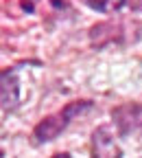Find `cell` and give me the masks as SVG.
Here are the masks:
<instances>
[{"label":"cell","mask_w":142,"mask_h":158,"mask_svg":"<svg viewBox=\"0 0 142 158\" xmlns=\"http://www.w3.org/2000/svg\"><path fill=\"white\" fill-rule=\"evenodd\" d=\"M92 108H94V101H90V99H77V101H68L59 112L44 116L42 121L33 127V143H35V145L50 143L53 138H57L79 114H83V112H88V110H92Z\"/></svg>","instance_id":"obj_1"},{"label":"cell","mask_w":142,"mask_h":158,"mask_svg":"<svg viewBox=\"0 0 142 158\" xmlns=\"http://www.w3.org/2000/svg\"><path fill=\"white\" fill-rule=\"evenodd\" d=\"M112 123L120 136H142V103H120L112 110Z\"/></svg>","instance_id":"obj_2"},{"label":"cell","mask_w":142,"mask_h":158,"mask_svg":"<svg viewBox=\"0 0 142 158\" xmlns=\"http://www.w3.org/2000/svg\"><path fill=\"white\" fill-rule=\"evenodd\" d=\"M20 103V79L15 68H7L0 73V108L5 112H13Z\"/></svg>","instance_id":"obj_3"},{"label":"cell","mask_w":142,"mask_h":158,"mask_svg":"<svg viewBox=\"0 0 142 158\" xmlns=\"http://www.w3.org/2000/svg\"><path fill=\"white\" fill-rule=\"evenodd\" d=\"M123 40V24L118 22H98L90 29V42L96 48H105L107 44H116Z\"/></svg>","instance_id":"obj_4"},{"label":"cell","mask_w":142,"mask_h":158,"mask_svg":"<svg viewBox=\"0 0 142 158\" xmlns=\"http://www.w3.org/2000/svg\"><path fill=\"white\" fill-rule=\"evenodd\" d=\"M92 154L94 156H123L120 149L114 141L109 132V125H101L92 132Z\"/></svg>","instance_id":"obj_5"},{"label":"cell","mask_w":142,"mask_h":158,"mask_svg":"<svg viewBox=\"0 0 142 158\" xmlns=\"http://www.w3.org/2000/svg\"><path fill=\"white\" fill-rule=\"evenodd\" d=\"M83 2L90 9L101 11V13H116L127 5V0H83Z\"/></svg>","instance_id":"obj_6"},{"label":"cell","mask_w":142,"mask_h":158,"mask_svg":"<svg viewBox=\"0 0 142 158\" xmlns=\"http://www.w3.org/2000/svg\"><path fill=\"white\" fill-rule=\"evenodd\" d=\"M50 5H53V7H57V9H64V7H68V5L64 2V0H50Z\"/></svg>","instance_id":"obj_7"},{"label":"cell","mask_w":142,"mask_h":158,"mask_svg":"<svg viewBox=\"0 0 142 158\" xmlns=\"http://www.w3.org/2000/svg\"><path fill=\"white\" fill-rule=\"evenodd\" d=\"M22 7H24L26 11H33V5H31V2H22Z\"/></svg>","instance_id":"obj_8"}]
</instances>
